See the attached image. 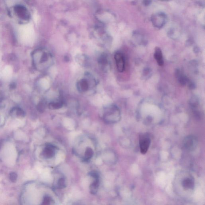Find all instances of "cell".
<instances>
[{
  "mask_svg": "<svg viewBox=\"0 0 205 205\" xmlns=\"http://www.w3.org/2000/svg\"><path fill=\"white\" fill-rule=\"evenodd\" d=\"M93 154L94 152L92 148L90 147H87L83 157V160L85 162H87L92 158Z\"/></svg>",
  "mask_w": 205,
  "mask_h": 205,
  "instance_id": "12",
  "label": "cell"
},
{
  "mask_svg": "<svg viewBox=\"0 0 205 205\" xmlns=\"http://www.w3.org/2000/svg\"><path fill=\"white\" fill-rule=\"evenodd\" d=\"M154 56L156 61L158 63V65L160 66H162L164 65V59H163V54H162V50L160 47H157L155 48Z\"/></svg>",
  "mask_w": 205,
  "mask_h": 205,
  "instance_id": "10",
  "label": "cell"
},
{
  "mask_svg": "<svg viewBox=\"0 0 205 205\" xmlns=\"http://www.w3.org/2000/svg\"><path fill=\"white\" fill-rule=\"evenodd\" d=\"M12 10H13V15L14 16L19 22H28L30 19L31 15L26 7L22 5H17L13 7Z\"/></svg>",
  "mask_w": 205,
  "mask_h": 205,
  "instance_id": "3",
  "label": "cell"
},
{
  "mask_svg": "<svg viewBox=\"0 0 205 205\" xmlns=\"http://www.w3.org/2000/svg\"><path fill=\"white\" fill-rule=\"evenodd\" d=\"M15 110H16V114L18 116L20 117H25V114L22 109L20 108H15Z\"/></svg>",
  "mask_w": 205,
  "mask_h": 205,
  "instance_id": "17",
  "label": "cell"
},
{
  "mask_svg": "<svg viewBox=\"0 0 205 205\" xmlns=\"http://www.w3.org/2000/svg\"><path fill=\"white\" fill-rule=\"evenodd\" d=\"M182 186L185 189H192L194 186V183L192 179L187 178L183 181Z\"/></svg>",
  "mask_w": 205,
  "mask_h": 205,
  "instance_id": "14",
  "label": "cell"
},
{
  "mask_svg": "<svg viewBox=\"0 0 205 205\" xmlns=\"http://www.w3.org/2000/svg\"><path fill=\"white\" fill-rule=\"evenodd\" d=\"M140 152L145 154L148 152L151 144V139L148 135L143 134L140 136Z\"/></svg>",
  "mask_w": 205,
  "mask_h": 205,
  "instance_id": "7",
  "label": "cell"
},
{
  "mask_svg": "<svg viewBox=\"0 0 205 205\" xmlns=\"http://www.w3.org/2000/svg\"><path fill=\"white\" fill-rule=\"evenodd\" d=\"M17 175L16 173L12 172L10 174V179L13 182H15L17 181Z\"/></svg>",
  "mask_w": 205,
  "mask_h": 205,
  "instance_id": "19",
  "label": "cell"
},
{
  "mask_svg": "<svg viewBox=\"0 0 205 205\" xmlns=\"http://www.w3.org/2000/svg\"><path fill=\"white\" fill-rule=\"evenodd\" d=\"M57 148L51 144H47L43 152V155L45 158L50 159L55 156Z\"/></svg>",
  "mask_w": 205,
  "mask_h": 205,
  "instance_id": "9",
  "label": "cell"
},
{
  "mask_svg": "<svg viewBox=\"0 0 205 205\" xmlns=\"http://www.w3.org/2000/svg\"><path fill=\"white\" fill-rule=\"evenodd\" d=\"M45 104L43 102H40L39 104L37 105V108L38 110L40 112H43L45 108Z\"/></svg>",
  "mask_w": 205,
  "mask_h": 205,
  "instance_id": "18",
  "label": "cell"
},
{
  "mask_svg": "<svg viewBox=\"0 0 205 205\" xmlns=\"http://www.w3.org/2000/svg\"><path fill=\"white\" fill-rule=\"evenodd\" d=\"M63 106V102L59 100L50 102L48 105L49 108L51 110L60 109Z\"/></svg>",
  "mask_w": 205,
  "mask_h": 205,
  "instance_id": "11",
  "label": "cell"
},
{
  "mask_svg": "<svg viewBox=\"0 0 205 205\" xmlns=\"http://www.w3.org/2000/svg\"><path fill=\"white\" fill-rule=\"evenodd\" d=\"M57 186L59 188L63 189L65 188V181L64 178H61L57 182Z\"/></svg>",
  "mask_w": 205,
  "mask_h": 205,
  "instance_id": "16",
  "label": "cell"
},
{
  "mask_svg": "<svg viewBox=\"0 0 205 205\" xmlns=\"http://www.w3.org/2000/svg\"><path fill=\"white\" fill-rule=\"evenodd\" d=\"M166 20V15L163 13H156L151 18V21L154 26L159 29L164 26Z\"/></svg>",
  "mask_w": 205,
  "mask_h": 205,
  "instance_id": "6",
  "label": "cell"
},
{
  "mask_svg": "<svg viewBox=\"0 0 205 205\" xmlns=\"http://www.w3.org/2000/svg\"><path fill=\"white\" fill-rule=\"evenodd\" d=\"M85 77L78 81L77 84V87L79 91L81 93H85L88 91L90 87L91 83L95 79L90 75H86Z\"/></svg>",
  "mask_w": 205,
  "mask_h": 205,
  "instance_id": "4",
  "label": "cell"
},
{
  "mask_svg": "<svg viewBox=\"0 0 205 205\" xmlns=\"http://www.w3.org/2000/svg\"><path fill=\"white\" fill-rule=\"evenodd\" d=\"M151 2H152V1H143V4L145 5L148 6L151 4Z\"/></svg>",
  "mask_w": 205,
  "mask_h": 205,
  "instance_id": "20",
  "label": "cell"
},
{
  "mask_svg": "<svg viewBox=\"0 0 205 205\" xmlns=\"http://www.w3.org/2000/svg\"><path fill=\"white\" fill-rule=\"evenodd\" d=\"M32 57L34 66L37 70L41 72L47 70L53 63V56L45 49L35 50L33 52Z\"/></svg>",
  "mask_w": 205,
  "mask_h": 205,
  "instance_id": "1",
  "label": "cell"
},
{
  "mask_svg": "<svg viewBox=\"0 0 205 205\" xmlns=\"http://www.w3.org/2000/svg\"><path fill=\"white\" fill-rule=\"evenodd\" d=\"M53 200L49 196H46L44 198L41 205H52Z\"/></svg>",
  "mask_w": 205,
  "mask_h": 205,
  "instance_id": "15",
  "label": "cell"
},
{
  "mask_svg": "<svg viewBox=\"0 0 205 205\" xmlns=\"http://www.w3.org/2000/svg\"><path fill=\"white\" fill-rule=\"evenodd\" d=\"M95 180L90 185L89 187L90 192L92 194H95L98 191L99 187V179H95Z\"/></svg>",
  "mask_w": 205,
  "mask_h": 205,
  "instance_id": "13",
  "label": "cell"
},
{
  "mask_svg": "<svg viewBox=\"0 0 205 205\" xmlns=\"http://www.w3.org/2000/svg\"><path fill=\"white\" fill-rule=\"evenodd\" d=\"M117 70L119 72H123L125 69V60L124 56L121 53L117 52L114 56Z\"/></svg>",
  "mask_w": 205,
  "mask_h": 205,
  "instance_id": "8",
  "label": "cell"
},
{
  "mask_svg": "<svg viewBox=\"0 0 205 205\" xmlns=\"http://www.w3.org/2000/svg\"><path fill=\"white\" fill-rule=\"evenodd\" d=\"M3 143V140H0V150H1V148L2 146Z\"/></svg>",
  "mask_w": 205,
  "mask_h": 205,
  "instance_id": "22",
  "label": "cell"
},
{
  "mask_svg": "<svg viewBox=\"0 0 205 205\" xmlns=\"http://www.w3.org/2000/svg\"><path fill=\"white\" fill-rule=\"evenodd\" d=\"M16 87V84L14 83H12L11 84L10 87L12 89H14Z\"/></svg>",
  "mask_w": 205,
  "mask_h": 205,
  "instance_id": "21",
  "label": "cell"
},
{
  "mask_svg": "<svg viewBox=\"0 0 205 205\" xmlns=\"http://www.w3.org/2000/svg\"><path fill=\"white\" fill-rule=\"evenodd\" d=\"M198 144V138L194 135H189L185 137L183 142V147L189 152L194 150Z\"/></svg>",
  "mask_w": 205,
  "mask_h": 205,
  "instance_id": "5",
  "label": "cell"
},
{
  "mask_svg": "<svg viewBox=\"0 0 205 205\" xmlns=\"http://www.w3.org/2000/svg\"><path fill=\"white\" fill-rule=\"evenodd\" d=\"M102 118L107 124L117 123L121 119V113L119 107L114 105H109L103 110Z\"/></svg>",
  "mask_w": 205,
  "mask_h": 205,
  "instance_id": "2",
  "label": "cell"
}]
</instances>
